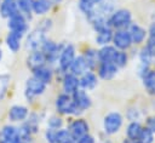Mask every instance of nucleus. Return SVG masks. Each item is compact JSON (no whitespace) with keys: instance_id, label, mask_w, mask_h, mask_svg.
I'll list each match as a JSON object with an SVG mask.
<instances>
[{"instance_id":"obj_1","label":"nucleus","mask_w":155,"mask_h":143,"mask_svg":"<svg viewBox=\"0 0 155 143\" xmlns=\"http://www.w3.org/2000/svg\"><path fill=\"white\" fill-rule=\"evenodd\" d=\"M108 24L111 29H127L132 24V13L127 8L115 10L108 17Z\"/></svg>"},{"instance_id":"obj_2","label":"nucleus","mask_w":155,"mask_h":143,"mask_svg":"<svg viewBox=\"0 0 155 143\" xmlns=\"http://www.w3.org/2000/svg\"><path fill=\"white\" fill-rule=\"evenodd\" d=\"M54 107H56V110L62 115H78L79 114L78 109L75 108L71 95H68L64 92L57 96L54 101Z\"/></svg>"},{"instance_id":"obj_3","label":"nucleus","mask_w":155,"mask_h":143,"mask_svg":"<svg viewBox=\"0 0 155 143\" xmlns=\"http://www.w3.org/2000/svg\"><path fill=\"white\" fill-rule=\"evenodd\" d=\"M124 118L119 111H110L103 119V130L107 135H115L122 126Z\"/></svg>"},{"instance_id":"obj_4","label":"nucleus","mask_w":155,"mask_h":143,"mask_svg":"<svg viewBox=\"0 0 155 143\" xmlns=\"http://www.w3.org/2000/svg\"><path fill=\"white\" fill-rule=\"evenodd\" d=\"M7 27H8L10 32H15V33L24 35L29 29L28 18L18 11L17 13H15L10 18H7Z\"/></svg>"},{"instance_id":"obj_5","label":"nucleus","mask_w":155,"mask_h":143,"mask_svg":"<svg viewBox=\"0 0 155 143\" xmlns=\"http://www.w3.org/2000/svg\"><path fill=\"white\" fill-rule=\"evenodd\" d=\"M62 48L63 46L52 41V40H48L46 39L45 42L42 44L41 46V51L42 53L45 55V58H46V62L47 64H52V63H56L58 62V58H59V55L62 52Z\"/></svg>"},{"instance_id":"obj_6","label":"nucleus","mask_w":155,"mask_h":143,"mask_svg":"<svg viewBox=\"0 0 155 143\" xmlns=\"http://www.w3.org/2000/svg\"><path fill=\"white\" fill-rule=\"evenodd\" d=\"M111 42H113V46L116 50H120V51H126L133 45L128 29H117V30H115Z\"/></svg>"},{"instance_id":"obj_7","label":"nucleus","mask_w":155,"mask_h":143,"mask_svg":"<svg viewBox=\"0 0 155 143\" xmlns=\"http://www.w3.org/2000/svg\"><path fill=\"white\" fill-rule=\"evenodd\" d=\"M76 55H75V47L71 44H68L65 46H63L62 52L59 55L58 58V67L61 69V72L67 73L69 72V68L73 63V61L75 59Z\"/></svg>"},{"instance_id":"obj_8","label":"nucleus","mask_w":155,"mask_h":143,"mask_svg":"<svg viewBox=\"0 0 155 143\" xmlns=\"http://www.w3.org/2000/svg\"><path fill=\"white\" fill-rule=\"evenodd\" d=\"M46 86H47L46 84H44L42 81H40L39 79L31 75L25 81V97L31 101L33 98L42 95L46 90Z\"/></svg>"},{"instance_id":"obj_9","label":"nucleus","mask_w":155,"mask_h":143,"mask_svg":"<svg viewBox=\"0 0 155 143\" xmlns=\"http://www.w3.org/2000/svg\"><path fill=\"white\" fill-rule=\"evenodd\" d=\"M71 97H73L75 108L78 109L79 114L85 111V110H87L92 105V99H91L90 95L87 93V91H85L82 88H79L78 91H75L71 95Z\"/></svg>"},{"instance_id":"obj_10","label":"nucleus","mask_w":155,"mask_h":143,"mask_svg":"<svg viewBox=\"0 0 155 143\" xmlns=\"http://www.w3.org/2000/svg\"><path fill=\"white\" fill-rule=\"evenodd\" d=\"M46 39L47 38L45 36V32L38 28V29L33 30L31 33H29V35L27 36V40H25V46L30 51L41 50V46Z\"/></svg>"},{"instance_id":"obj_11","label":"nucleus","mask_w":155,"mask_h":143,"mask_svg":"<svg viewBox=\"0 0 155 143\" xmlns=\"http://www.w3.org/2000/svg\"><path fill=\"white\" fill-rule=\"evenodd\" d=\"M70 135L75 138V139H79L80 137L85 136L88 133V130H90V125L88 122L82 119V118H76L74 119L70 124H69V127H68Z\"/></svg>"},{"instance_id":"obj_12","label":"nucleus","mask_w":155,"mask_h":143,"mask_svg":"<svg viewBox=\"0 0 155 143\" xmlns=\"http://www.w3.org/2000/svg\"><path fill=\"white\" fill-rule=\"evenodd\" d=\"M62 88L64 93L73 95L75 91L80 88V79L79 76L71 74V73H64L62 79Z\"/></svg>"},{"instance_id":"obj_13","label":"nucleus","mask_w":155,"mask_h":143,"mask_svg":"<svg viewBox=\"0 0 155 143\" xmlns=\"http://www.w3.org/2000/svg\"><path fill=\"white\" fill-rule=\"evenodd\" d=\"M119 68L113 62H99L97 65V74L103 80H111L117 74Z\"/></svg>"},{"instance_id":"obj_14","label":"nucleus","mask_w":155,"mask_h":143,"mask_svg":"<svg viewBox=\"0 0 155 143\" xmlns=\"http://www.w3.org/2000/svg\"><path fill=\"white\" fill-rule=\"evenodd\" d=\"M46 64H47V62H46L45 55L42 53L41 50H35V51L29 52V55L27 57V65L31 72L34 69L40 68V67L46 65Z\"/></svg>"},{"instance_id":"obj_15","label":"nucleus","mask_w":155,"mask_h":143,"mask_svg":"<svg viewBox=\"0 0 155 143\" xmlns=\"http://www.w3.org/2000/svg\"><path fill=\"white\" fill-rule=\"evenodd\" d=\"M7 115H8V119L12 122H22V121L27 120V118L29 115V110L24 105L16 104V105H12L8 109V114Z\"/></svg>"},{"instance_id":"obj_16","label":"nucleus","mask_w":155,"mask_h":143,"mask_svg":"<svg viewBox=\"0 0 155 143\" xmlns=\"http://www.w3.org/2000/svg\"><path fill=\"white\" fill-rule=\"evenodd\" d=\"M88 70H90L88 64H87V62H86V59H85V57H84L82 55L76 56L75 59L73 61L70 68H69V73H71V74L79 76V78H80L81 75H84L85 73H87Z\"/></svg>"},{"instance_id":"obj_17","label":"nucleus","mask_w":155,"mask_h":143,"mask_svg":"<svg viewBox=\"0 0 155 143\" xmlns=\"http://www.w3.org/2000/svg\"><path fill=\"white\" fill-rule=\"evenodd\" d=\"M127 29L130 32L132 42L134 45H140L145 40V38L148 36V30H145L143 27H140L137 23H132Z\"/></svg>"},{"instance_id":"obj_18","label":"nucleus","mask_w":155,"mask_h":143,"mask_svg":"<svg viewBox=\"0 0 155 143\" xmlns=\"http://www.w3.org/2000/svg\"><path fill=\"white\" fill-rule=\"evenodd\" d=\"M79 79H80V88H82L85 91L93 90L98 85V78L91 70H88L87 73H85L84 75H81Z\"/></svg>"},{"instance_id":"obj_19","label":"nucleus","mask_w":155,"mask_h":143,"mask_svg":"<svg viewBox=\"0 0 155 143\" xmlns=\"http://www.w3.org/2000/svg\"><path fill=\"white\" fill-rule=\"evenodd\" d=\"M18 5L17 0H1L0 1V16L4 18H10L12 15L17 13Z\"/></svg>"},{"instance_id":"obj_20","label":"nucleus","mask_w":155,"mask_h":143,"mask_svg":"<svg viewBox=\"0 0 155 143\" xmlns=\"http://www.w3.org/2000/svg\"><path fill=\"white\" fill-rule=\"evenodd\" d=\"M22 38H23L22 34H18L15 32H8L6 35V39H5V42H6V46L8 47V50L12 52H18L22 46Z\"/></svg>"},{"instance_id":"obj_21","label":"nucleus","mask_w":155,"mask_h":143,"mask_svg":"<svg viewBox=\"0 0 155 143\" xmlns=\"http://www.w3.org/2000/svg\"><path fill=\"white\" fill-rule=\"evenodd\" d=\"M113 35H114V30L110 27H107L96 33V38H94L96 44L99 45L101 47L110 45V42L113 41Z\"/></svg>"},{"instance_id":"obj_22","label":"nucleus","mask_w":155,"mask_h":143,"mask_svg":"<svg viewBox=\"0 0 155 143\" xmlns=\"http://www.w3.org/2000/svg\"><path fill=\"white\" fill-rule=\"evenodd\" d=\"M31 73H33V76H35L36 79H39L40 81H42L46 85H48L53 79V72L50 67H47V64L34 69Z\"/></svg>"},{"instance_id":"obj_23","label":"nucleus","mask_w":155,"mask_h":143,"mask_svg":"<svg viewBox=\"0 0 155 143\" xmlns=\"http://www.w3.org/2000/svg\"><path fill=\"white\" fill-rule=\"evenodd\" d=\"M116 48L113 45H107V46H102L98 50V58L99 62H113L114 57L116 55Z\"/></svg>"},{"instance_id":"obj_24","label":"nucleus","mask_w":155,"mask_h":143,"mask_svg":"<svg viewBox=\"0 0 155 143\" xmlns=\"http://www.w3.org/2000/svg\"><path fill=\"white\" fill-rule=\"evenodd\" d=\"M52 5L53 4L51 0H34L33 13L36 16H44L51 10Z\"/></svg>"},{"instance_id":"obj_25","label":"nucleus","mask_w":155,"mask_h":143,"mask_svg":"<svg viewBox=\"0 0 155 143\" xmlns=\"http://www.w3.org/2000/svg\"><path fill=\"white\" fill-rule=\"evenodd\" d=\"M142 80L147 93H149L150 96H155V70H149Z\"/></svg>"},{"instance_id":"obj_26","label":"nucleus","mask_w":155,"mask_h":143,"mask_svg":"<svg viewBox=\"0 0 155 143\" xmlns=\"http://www.w3.org/2000/svg\"><path fill=\"white\" fill-rule=\"evenodd\" d=\"M18 135V128L13 125H6L0 131V143H5Z\"/></svg>"},{"instance_id":"obj_27","label":"nucleus","mask_w":155,"mask_h":143,"mask_svg":"<svg viewBox=\"0 0 155 143\" xmlns=\"http://www.w3.org/2000/svg\"><path fill=\"white\" fill-rule=\"evenodd\" d=\"M82 56L85 57V59H86V62H87V64H88L90 70L97 68V65H98V63H99L98 51H96V50H93V48H88V50H86V51L84 52Z\"/></svg>"},{"instance_id":"obj_28","label":"nucleus","mask_w":155,"mask_h":143,"mask_svg":"<svg viewBox=\"0 0 155 143\" xmlns=\"http://www.w3.org/2000/svg\"><path fill=\"white\" fill-rule=\"evenodd\" d=\"M142 130H143V126L140 125V122H138V121H131V122L127 125L126 136H127V138L137 139V138L139 137Z\"/></svg>"},{"instance_id":"obj_29","label":"nucleus","mask_w":155,"mask_h":143,"mask_svg":"<svg viewBox=\"0 0 155 143\" xmlns=\"http://www.w3.org/2000/svg\"><path fill=\"white\" fill-rule=\"evenodd\" d=\"M33 4H34V0H17L19 12L23 13L27 18H30L33 13Z\"/></svg>"},{"instance_id":"obj_30","label":"nucleus","mask_w":155,"mask_h":143,"mask_svg":"<svg viewBox=\"0 0 155 143\" xmlns=\"http://www.w3.org/2000/svg\"><path fill=\"white\" fill-rule=\"evenodd\" d=\"M145 47L155 57V23H151L148 29V39H147Z\"/></svg>"},{"instance_id":"obj_31","label":"nucleus","mask_w":155,"mask_h":143,"mask_svg":"<svg viewBox=\"0 0 155 143\" xmlns=\"http://www.w3.org/2000/svg\"><path fill=\"white\" fill-rule=\"evenodd\" d=\"M127 62H128L127 52H126V51H120V50H117V51H116V55H115V57H114L113 63L120 69V68L126 67V65H127Z\"/></svg>"},{"instance_id":"obj_32","label":"nucleus","mask_w":155,"mask_h":143,"mask_svg":"<svg viewBox=\"0 0 155 143\" xmlns=\"http://www.w3.org/2000/svg\"><path fill=\"white\" fill-rule=\"evenodd\" d=\"M154 58H155V57L149 52V50H148L145 46L142 47V50H140V52H139V62H140V64L150 65Z\"/></svg>"},{"instance_id":"obj_33","label":"nucleus","mask_w":155,"mask_h":143,"mask_svg":"<svg viewBox=\"0 0 155 143\" xmlns=\"http://www.w3.org/2000/svg\"><path fill=\"white\" fill-rule=\"evenodd\" d=\"M137 142L138 143H153L154 142V133L149 128L143 127L139 137L137 138Z\"/></svg>"},{"instance_id":"obj_34","label":"nucleus","mask_w":155,"mask_h":143,"mask_svg":"<svg viewBox=\"0 0 155 143\" xmlns=\"http://www.w3.org/2000/svg\"><path fill=\"white\" fill-rule=\"evenodd\" d=\"M47 125L50 128H54V130H59L63 127V119L58 115H53L47 120Z\"/></svg>"},{"instance_id":"obj_35","label":"nucleus","mask_w":155,"mask_h":143,"mask_svg":"<svg viewBox=\"0 0 155 143\" xmlns=\"http://www.w3.org/2000/svg\"><path fill=\"white\" fill-rule=\"evenodd\" d=\"M8 82H10V76L5 75V74H1L0 75V101L4 98V96L6 93Z\"/></svg>"},{"instance_id":"obj_36","label":"nucleus","mask_w":155,"mask_h":143,"mask_svg":"<svg viewBox=\"0 0 155 143\" xmlns=\"http://www.w3.org/2000/svg\"><path fill=\"white\" fill-rule=\"evenodd\" d=\"M56 137H57V130L48 127L45 131V138L48 143H56Z\"/></svg>"},{"instance_id":"obj_37","label":"nucleus","mask_w":155,"mask_h":143,"mask_svg":"<svg viewBox=\"0 0 155 143\" xmlns=\"http://www.w3.org/2000/svg\"><path fill=\"white\" fill-rule=\"evenodd\" d=\"M147 128H149L154 135H155V115L153 116H149L147 119V125H145Z\"/></svg>"},{"instance_id":"obj_38","label":"nucleus","mask_w":155,"mask_h":143,"mask_svg":"<svg viewBox=\"0 0 155 143\" xmlns=\"http://www.w3.org/2000/svg\"><path fill=\"white\" fill-rule=\"evenodd\" d=\"M78 143H94V138L91 136V135H85L82 137H80L79 139H76Z\"/></svg>"},{"instance_id":"obj_39","label":"nucleus","mask_w":155,"mask_h":143,"mask_svg":"<svg viewBox=\"0 0 155 143\" xmlns=\"http://www.w3.org/2000/svg\"><path fill=\"white\" fill-rule=\"evenodd\" d=\"M5 143H23V139L21 138V136H19V133H18L16 137H13L12 139H10V141H7V142H5Z\"/></svg>"},{"instance_id":"obj_40","label":"nucleus","mask_w":155,"mask_h":143,"mask_svg":"<svg viewBox=\"0 0 155 143\" xmlns=\"http://www.w3.org/2000/svg\"><path fill=\"white\" fill-rule=\"evenodd\" d=\"M122 143H138V142H137V139H131V138H127V137H126V138L122 141Z\"/></svg>"},{"instance_id":"obj_41","label":"nucleus","mask_w":155,"mask_h":143,"mask_svg":"<svg viewBox=\"0 0 155 143\" xmlns=\"http://www.w3.org/2000/svg\"><path fill=\"white\" fill-rule=\"evenodd\" d=\"M79 1H84V2H91V4H98L101 0H79Z\"/></svg>"},{"instance_id":"obj_42","label":"nucleus","mask_w":155,"mask_h":143,"mask_svg":"<svg viewBox=\"0 0 155 143\" xmlns=\"http://www.w3.org/2000/svg\"><path fill=\"white\" fill-rule=\"evenodd\" d=\"M67 143H78V142H76V139H75V138H73V139H70V141H69V142H67Z\"/></svg>"},{"instance_id":"obj_43","label":"nucleus","mask_w":155,"mask_h":143,"mask_svg":"<svg viewBox=\"0 0 155 143\" xmlns=\"http://www.w3.org/2000/svg\"><path fill=\"white\" fill-rule=\"evenodd\" d=\"M1 58H2V51H1V48H0V61H1Z\"/></svg>"},{"instance_id":"obj_44","label":"nucleus","mask_w":155,"mask_h":143,"mask_svg":"<svg viewBox=\"0 0 155 143\" xmlns=\"http://www.w3.org/2000/svg\"><path fill=\"white\" fill-rule=\"evenodd\" d=\"M105 143H113V142H110V141H107V142H105Z\"/></svg>"},{"instance_id":"obj_45","label":"nucleus","mask_w":155,"mask_h":143,"mask_svg":"<svg viewBox=\"0 0 155 143\" xmlns=\"http://www.w3.org/2000/svg\"><path fill=\"white\" fill-rule=\"evenodd\" d=\"M154 63H155V62H154ZM154 70H155V69H154Z\"/></svg>"}]
</instances>
